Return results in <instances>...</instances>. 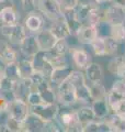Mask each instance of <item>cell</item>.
I'll list each match as a JSON object with an SVG mask.
<instances>
[{
	"label": "cell",
	"mask_w": 125,
	"mask_h": 132,
	"mask_svg": "<svg viewBox=\"0 0 125 132\" xmlns=\"http://www.w3.org/2000/svg\"><path fill=\"white\" fill-rule=\"evenodd\" d=\"M108 72L118 78L125 77V57L124 55H115L108 63Z\"/></svg>",
	"instance_id": "cell-18"
},
{
	"label": "cell",
	"mask_w": 125,
	"mask_h": 132,
	"mask_svg": "<svg viewBox=\"0 0 125 132\" xmlns=\"http://www.w3.org/2000/svg\"><path fill=\"white\" fill-rule=\"evenodd\" d=\"M57 105H58V113L56 120L60 125L62 131L82 132V125L78 120L76 107L74 105H65V104H59V102H57Z\"/></svg>",
	"instance_id": "cell-1"
},
{
	"label": "cell",
	"mask_w": 125,
	"mask_h": 132,
	"mask_svg": "<svg viewBox=\"0 0 125 132\" xmlns=\"http://www.w3.org/2000/svg\"><path fill=\"white\" fill-rule=\"evenodd\" d=\"M21 6H22V8L24 10L26 11H33L35 9V1L36 0H19Z\"/></svg>",
	"instance_id": "cell-41"
},
{
	"label": "cell",
	"mask_w": 125,
	"mask_h": 132,
	"mask_svg": "<svg viewBox=\"0 0 125 132\" xmlns=\"http://www.w3.org/2000/svg\"><path fill=\"white\" fill-rule=\"evenodd\" d=\"M82 132H99V120L90 121L82 126Z\"/></svg>",
	"instance_id": "cell-37"
},
{
	"label": "cell",
	"mask_w": 125,
	"mask_h": 132,
	"mask_svg": "<svg viewBox=\"0 0 125 132\" xmlns=\"http://www.w3.org/2000/svg\"><path fill=\"white\" fill-rule=\"evenodd\" d=\"M49 30L52 31V33L55 35V38L57 40H67L69 36L73 35L67 22H66V20L64 19V15L59 19L52 21Z\"/></svg>",
	"instance_id": "cell-14"
},
{
	"label": "cell",
	"mask_w": 125,
	"mask_h": 132,
	"mask_svg": "<svg viewBox=\"0 0 125 132\" xmlns=\"http://www.w3.org/2000/svg\"><path fill=\"white\" fill-rule=\"evenodd\" d=\"M110 3H113V5L125 8V0H110Z\"/></svg>",
	"instance_id": "cell-43"
},
{
	"label": "cell",
	"mask_w": 125,
	"mask_h": 132,
	"mask_svg": "<svg viewBox=\"0 0 125 132\" xmlns=\"http://www.w3.org/2000/svg\"><path fill=\"white\" fill-rule=\"evenodd\" d=\"M95 28H97V33H98V36H100V38H109V36L111 35V28H112V24H110L108 21H105V20H103V21H101L99 24H97L95 26Z\"/></svg>",
	"instance_id": "cell-32"
},
{
	"label": "cell",
	"mask_w": 125,
	"mask_h": 132,
	"mask_svg": "<svg viewBox=\"0 0 125 132\" xmlns=\"http://www.w3.org/2000/svg\"><path fill=\"white\" fill-rule=\"evenodd\" d=\"M30 111L39 116L44 121H48L56 119L58 113V105L57 102H44L39 106L30 107Z\"/></svg>",
	"instance_id": "cell-6"
},
{
	"label": "cell",
	"mask_w": 125,
	"mask_h": 132,
	"mask_svg": "<svg viewBox=\"0 0 125 132\" xmlns=\"http://www.w3.org/2000/svg\"><path fill=\"white\" fill-rule=\"evenodd\" d=\"M111 38L115 41L122 43L125 42V23L123 24H114L111 28Z\"/></svg>",
	"instance_id": "cell-29"
},
{
	"label": "cell",
	"mask_w": 125,
	"mask_h": 132,
	"mask_svg": "<svg viewBox=\"0 0 125 132\" xmlns=\"http://www.w3.org/2000/svg\"><path fill=\"white\" fill-rule=\"evenodd\" d=\"M16 67H18L20 78H30L33 75V73L35 72L32 60L26 59V57L16 61Z\"/></svg>",
	"instance_id": "cell-22"
},
{
	"label": "cell",
	"mask_w": 125,
	"mask_h": 132,
	"mask_svg": "<svg viewBox=\"0 0 125 132\" xmlns=\"http://www.w3.org/2000/svg\"><path fill=\"white\" fill-rule=\"evenodd\" d=\"M56 97L57 102L65 105L76 104V96H75V87L69 79H66L56 87Z\"/></svg>",
	"instance_id": "cell-4"
},
{
	"label": "cell",
	"mask_w": 125,
	"mask_h": 132,
	"mask_svg": "<svg viewBox=\"0 0 125 132\" xmlns=\"http://www.w3.org/2000/svg\"><path fill=\"white\" fill-rule=\"evenodd\" d=\"M98 36L97 33V28L92 24L89 23H83L80 27V29L76 33V38L79 43L85 44V45H90L91 42Z\"/></svg>",
	"instance_id": "cell-15"
},
{
	"label": "cell",
	"mask_w": 125,
	"mask_h": 132,
	"mask_svg": "<svg viewBox=\"0 0 125 132\" xmlns=\"http://www.w3.org/2000/svg\"><path fill=\"white\" fill-rule=\"evenodd\" d=\"M85 76L87 81L90 82V84L102 82L104 75H103V69L101 67V65L98 63H94V62H91L85 69Z\"/></svg>",
	"instance_id": "cell-17"
},
{
	"label": "cell",
	"mask_w": 125,
	"mask_h": 132,
	"mask_svg": "<svg viewBox=\"0 0 125 132\" xmlns=\"http://www.w3.org/2000/svg\"><path fill=\"white\" fill-rule=\"evenodd\" d=\"M77 116H78V120L81 125H86L90 121H94V120H98L95 118V114L93 112L91 106L88 105H82L80 106L79 108L77 109Z\"/></svg>",
	"instance_id": "cell-23"
},
{
	"label": "cell",
	"mask_w": 125,
	"mask_h": 132,
	"mask_svg": "<svg viewBox=\"0 0 125 132\" xmlns=\"http://www.w3.org/2000/svg\"><path fill=\"white\" fill-rule=\"evenodd\" d=\"M5 65L6 64H3L2 62L0 61V78L3 76V69H5Z\"/></svg>",
	"instance_id": "cell-44"
},
{
	"label": "cell",
	"mask_w": 125,
	"mask_h": 132,
	"mask_svg": "<svg viewBox=\"0 0 125 132\" xmlns=\"http://www.w3.org/2000/svg\"><path fill=\"white\" fill-rule=\"evenodd\" d=\"M11 117L9 109H8L7 102L3 101L2 105L0 106V127H3L7 125V121L9 120V118Z\"/></svg>",
	"instance_id": "cell-34"
},
{
	"label": "cell",
	"mask_w": 125,
	"mask_h": 132,
	"mask_svg": "<svg viewBox=\"0 0 125 132\" xmlns=\"http://www.w3.org/2000/svg\"><path fill=\"white\" fill-rule=\"evenodd\" d=\"M70 56H72L73 63L75 66L80 69V71H85L86 67L88 66L92 60H91V55L89 54L88 51H86L82 47H75L70 48Z\"/></svg>",
	"instance_id": "cell-11"
},
{
	"label": "cell",
	"mask_w": 125,
	"mask_h": 132,
	"mask_svg": "<svg viewBox=\"0 0 125 132\" xmlns=\"http://www.w3.org/2000/svg\"><path fill=\"white\" fill-rule=\"evenodd\" d=\"M69 51H70V48L66 40H57L56 43L54 44L53 48L51 50V52H53L54 54L61 55V56H66Z\"/></svg>",
	"instance_id": "cell-30"
},
{
	"label": "cell",
	"mask_w": 125,
	"mask_h": 132,
	"mask_svg": "<svg viewBox=\"0 0 125 132\" xmlns=\"http://www.w3.org/2000/svg\"><path fill=\"white\" fill-rule=\"evenodd\" d=\"M95 5H83V3H78L77 7L75 8V14H76V18L78 19V21H80L82 24L87 23V20H88L89 13L92 7H94Z\"/></svg>",
	"instance_id": "cell-26"
},
{
	"label": "cell",
	"mask_w": 125,
	"mask_h": 132,
	"mask_svg": "<svg viewBox=\"0 0 125 132\" xmlns=\"http://www.w3.org/2000/svg\"><path fill=\"white\" fill-rule=\"evenodd\" d=\"M95 2H97L98 5H103V3H105V2H110V0H95Z\"/></svg>",
	"instance_id": "cell-45"
},
{
	"label": "cell",
	"mask_w": 125,
	"mask_h": 132,
	"mask_svg": "<svg viewBox=\"0 0 125 132\" xmlns=\"http://www.w3.org/2000/svg\"><path fill=\"white\" fill-rule=\"evenodd\" d=\"M44 131H49V132H61L62 129H61L60 125L58 123V121L56 120V119H53V120L45 121Z\"/></svg>",
	"instance_id": "cell-36"
},
{
	"label": "cell",
	"mask_w": 125,
	"mask_h": 132,
	"mask_svg": "<svg viewBox=\"0 0 125 132\" xmlns=\"http://www.w3.org/2000/svg\"><path fill=\"white\" fill-rule=\"evenodd\" d=\"M6 102H7L8 109H9L10 116L21 122H23L24 119L30 113V106L28 105V102L25 100L14 98L12 100L6 101Z\"/></svg>",
	"instance_id": "cell-5"
},
{
	"label": "cell",
	"mask_w": 125,
	"mask_h": 132,
	"mask_svg": "<svg viewBox=\"0 0 125 132\" xmlns=\"http://www.w3.org/2000/svg\"><path fill=\"white\" fill-rule=\"evenodd\" d=\"M19 60L18 52L7 39H0V61L3 64L15 63Z\"/></svg>",
	"instance_id": "cell-13"
},
{
	"label": "cell",
	"mask_w": 125,
	"mask_h": 132,
	"mask_svg": "<svg viewBox=\"0 0 125 132\" xmlns=\"http://www.w3.org/2000/svg\"><path fill=\"white\" fill-rule=\"evenodd\" d=\"M44 127L45 121L31 111L22 122V131L24 132H41L44 131Z\"/></svg>",
	"instance_id": "cell-16"
},
{
	"label": "cell",
	"mask_w": 125,
	"mask_h": 132,
	"mask_svg": "<svg viewBox=\"0 0 125 132\" xmlns=\"http://www.w3.org/2000/svg\"><path fill=\"white\" fill-rule=\"evenodd\" d=\"M35 87L33 85L31 78H19L18 80L13 82V95L14 98L22 99L26 101L28 96L30 95L32 90H34Z\"/></svg>",
	"instance_id": "cell-10"
},
{
	"label": "cell",
	"mask_w": 125,
	"mask_h": 132,
	"mask_svg": "<svg viewBox=\"0 0 125 132\" xmlns=\"http://www.w3.org/2000/svg\"><path fill=\"white\" fill-rule=\"evenodd\" d=\"M3 76L9 78L11 80H18L20 78L19 72H18V67H16V62L15 63H10V64H6L5 65V69H3Z\"/></svg>",
	"instance_id": "cell-31"
},
{
	"label": "cell",
	"mask_w": 125,
	"mask_h": 132,
	"mask_svg": "<svg viewBox=\"0 0 125 132\" xmlns=\"http://www.w3.org/2000/svg\"><path fill=\"white\" fill-rule=\"evenodd\" d=\"M0 33L12 45H18L19 46V44L22 42L29 32L24 26L16 23L11 24V26H0Z\"/></svg>",
	"instance_id": "cell-3"
},
{
	"label": "cell",
	"mask_w": 125,
	"mask_h": 132,
	"mask_svg": "<svg viewBox=\"0 0 125 132\" xmlns=\"http://www.w3.org/2000/svg\"><path fill=\"white\" fill-rule=\"evenodd\" d=\"M104 20L112 26L125 23V8L111 3L104 8Z\"/></svg>",
	"instance_id": "cell-8"
},
{
	"label": "cell",
	"mask_w": 125,
	"mask_h": 132,
	"mask_svg": "<svg viewBox=\"0 0 125 132\" xmlns=\"http://www.w3.org/2000/svg\"><path fill=\"white\" fill-rule=\"evenodd\" d=\"M26 102L30 107H34V106H39V105L44 104L45 100L43 99V97H42V95L37 92L36 89H34V90H32L30 95L28 96Z\"/></svg>",
	"instance_id": "cell-33"
},
{
	"label": "cell",
	"mask_w": 125,
	"mask_h": 132,
	"mask_svg": "<svg viewBox=\"0 0 125 132\" xmlns=\"http://www.w3.org/2000/svg\"><path fill=\"white\" fill-rule=\"evenodd\" d=\"M14 2L13 0H0V14H1L2 10L7 7H13Z\"/></svg>",
	"instance_id": "cell-42"
},
{
	"label": "cell",
	"mask_w": 125,
	"mask_h": 132,
	"mask_svg": "<svg viewBox=\"0 0 125 132\" xmlns=\"http://www.w3.org/2000/svg\"><path fill=\"white\" fill-rule=\"evenodd\" d=\"M112 112L119 114L121 117H125V98H123L122 100L112 109Z\"/></svg>",
	"instance_id": "cell-40"
},
{
	"label": "cell",
	"mask_w": 125,
	"mask_h": 132,
	"mask_svg": "<svg viewBox=\"0 0 125 132\" xmlns=\"http://www.w3.org/2000/svg\"><path fill=\"white\" fill-rule=\"evenodd\" d=\"M35 8L51 21L62 16V8L58 0H36Z\"/></svg>",
	"instance_id": "cell-2"
},
{
	"label": "cell",
	"mask_w": 125,
	"mask_h": 132,
	"mask_svg": "<svg viewBox=\"0 0 125 132\" xmlns=\"http://www.w3.org/2000/svg\"><path fill=\"white\" fill-rule=\"evenodd\" d=\"M24 27L29 33L35 34L45 28L44 15L40 11H30L24 19Z\"/></svg>",
	"instance_id": "cell-7"
},
{
	"label": "cell",
	"mask_w": 125,
	"mask_h": 132,
	"mask_svg": "<svg viewBox=\"0 0 125 132\" xmlns=\"http://www.w3.org/2000/svg\"><path fill=\"white\" fill-rule=\"evenodd\" d=\"M6 126L8 128V130H9V132H22V122L12 117L9 118Z\"/></svg>",
	"instance_id": "cell-35"
},
{
	"label": "cell",
	"mask_w": 125,
	"mask_h": 132,
	"mask_svg": "<svg viewBox=\"0 0 125 132\" xmlns=\"http://www.w3.org/2000/svg\"><path fill=\"white\" fill-rule=\"evenodd\" d=\"M91 50H92L93 54L99 57H104L106 56V44H105V39L97 36L90 44Z\"/></svg>",
	"instance_id": "cell-25"
},
{
	"label": "cell",
	"mask_w": 125,
	"mask_h": 132,
	"mask_svg": "<svg viewBox=\"0 0 125 132\" xmlns=\"http://www.w3.org/2000/svg\"><path fill=\"white\" fill-rule=\"evenodd\" d=\"M89 88H90L91 101L98 100V99H105L106 98L108 90L103 86L102 82H99V84H90Z\"/></svg>",
	"instance_id": "cell-27"
},
{
	"label": "cell",
	"mask_w": 125,
	"mask_h": 132,
	"mask_svg": "<svg viewBox=\"0 0 125 132\" xmlns=\"http://www.w3.org/2000/svg\"><path fill=\"white\" fill-rule=\"evenodd\" d=\"M19 48H20V53L22 54L23 57L32 59V57L40 51L35 34H33V33H28V35L23 39L22 42L19 44Z\"/></svg>",
	"instance_id": "cell-9"
},
{
	"label": "cell",
	"mask_w": 125,
	"mask_h": 132,
	"mask_svg": "<svg viewBox=\"0 0 125 132\" xmlns=\"http://www.w3.org/2000/svg\"><path fill=\"white\" fill-rule=\"evenodd\" d=\"M62 8V10L66 9H75L78 5L79 0H58Z\"/></svg>",
	"instance_id": "cell-39"
},
{
	"label": "cell",
	"mask_w": 125,
	"mask_h": 132,
	"mask_svg": "<svg viewBox=\"0 0 125 132\" xmlns=\"http://www.w3.org/2000/svg\"><path fill=\"white\" fill-rule=\"evenodd\" d=\"M35 38L37 41V44H39L40 51H45V52L51 51L54 46V44H55L57 41L55 35L49 30V28L48 29L44 28V29H42L41 31L35 33Z\"/></svg>",
	"instance_id": "cell-12"
},
{
	"label": "cell",
	"mask_w": 125,
	"mask_h": 132,
	"mask_svg": "<svg viewBox=\"0 0 125 132\" xmlns=\"http://www.w3.org/2000/svg\"><path fill=\"white\" fill-rule=\"evenodd\" d=\"M91 108L95 114V118L98 120H103L109 116L112 111L108 105L106 99H98V100L91 101Z\"/></svg>",
	"instance_id": "cell-20"
},
{
	"label": "cell",
	"mask_w": 125,
	"mask_h": 132,
	"mask_svg": "<svg viewBox=\"0 0 125 132\" xmlns=\"http://www.w3.org/2000/svg\"><path fill=\"white\" fill-rule=\"evenodd\" d=\"M0 82H1V78H0Z\"/></svg>",
	"instance_id": "cell-46"
},
{
	"label": "cell",
	"mask_w": 125,
	"mask_h": 132,
	"mask_svg": "<svg viewBox=\"0 0 125 132\" xmlns=\"http://www.w3.org/2000/svg\"><path fill=\"white\" fill-rule=\"evenodd\" d=\"M124 57H125V54H124Z\"/></svg>",
	"instance_id": "cell-47"
},
{
	"label": "cell",
	"mask_w": 125,
	"mask_h": 132,
	"mask_svg": "<svg viewBox=\"0 0 125 132\" xmlns=\"http://www.w3.org/2000/svg\"><path fill=\"white\" fill-rule=\"evenodd\" d=\"M72 72H73V68H72L70 65L61 66V67H56V68H54L53 73L51 74V76H49V78H48V80L54 87L56 88L57 86L59 84H61L62 81L68 79Z\"/></svg>",
	"instance_id": "cell-19"
},
{
	"label": "cell",
	"mask_w": 125,
	"mask_h": 132,
	"mask_svg": "<svg viewBox=\"0 0 125 132\" xmlns=\"http://www.w3.org/2000/svg\"><path fill=\"white\" fill-rule=\"evenodd\" d=\"M19 23V14L15 10V6L7 7L0 14V26H11Z\"/></svg>",
	"instance_id": "cell-21"
},
{
	"label": "cell",
	"mask_w": 125,
	"mask_h": 132,
	"mask_svg": "<svg viewBox=\"0 0 125 132\" xmlns=\"http://www.w3.org/2000/svg\"><path fill=\"white\" fill-rule=\"evenodd\" d=\"M112 88L116 89L125 97V79L124 78H118L116 80H114L113 85H112Z\"/></svg>",
	"instance_id": "cell-38"
},
{
	"label": "cell",
	"mask_w": 125,
	"mask_h": 132,
	"mask_svg": "<svg viewBox=\"0 0 125 132\" xmlns=\"http://www.w3.org/2000/svg\"><path fill=\"white\" fill-rule=\"evenodd\" d=\"M123 98H125V97L120 92H118L116 89L111 87L110 90H108V94H106V98L105 99H106L108 105H109L111 111H112V109H113L121 100H122Z\"/></svg>",
	"instance_id": "cell-28"
},
{
	"label": "cell",
	"mask_w": 125,
	"mask_h": 132,
	"mask_svg": "<svg viewBox=\"0 0 125 132\" xmlns=\"http://www.w3.org/2000/svg\"><path fill=\"white\" fill-rule=\"evenodd\" d=\"M75 96H76V101L80 102L81 105H87L89 101H91L90 97V88L89 84H81L75 87Z\"/></svg>",
	"instance_id": "cell-24"
}]
</instances>
